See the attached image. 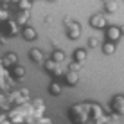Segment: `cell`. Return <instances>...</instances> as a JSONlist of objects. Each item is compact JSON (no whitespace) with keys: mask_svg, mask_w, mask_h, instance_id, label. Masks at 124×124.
Wrapping results in <instances>:
<instances>
[{"mask_svg":"<svg viewBox=\"0 0 124 124\" xmlns=\"http://www.w3.org/2000/svg\"><path fill=\"white\" fill-rule=\"evenodd\" d=\"M65 23H67V36L70 38V40H78L79 34H81V27H79V23L70 22V20H65Z\"/></svg>","mask_w":124,"mask_h":124,"instance_id":"obj_1","label":"cell"},{"mask_svg":"<svg viewBox=\"0 0 124 124\" xmlns=\"http://www.w3.org/2000/svg\"><path fill=\"white\" fill-rule=\"evenodd\" d=\"M45 70L49 72V74H54V76H61L63 74V68L58 65V63H54L52 59H47L45 61Z\"/></svg>","mask_w":124,"mask_h":124,"instance_id":"obj_2","label":"cell"},{"mask_svg":"<svg viewBox=\"0 0 124 124\" xmlns=\"http://www.w3.org/2000/svg\"><path fill=\"white\" fill-rule=\"evenodd\" d=\"M106 18L102 15H93L92 18H90V25L93 29H106Z\"/></svg>","mask_w":124,"mask_h":124,"instance_id":"obj_3","label":"cell"},{"mask_svg":"<svg viewBox=\"0 0 124 124\" xmlns=\"http://www.w3.org/2000/svg\"><path fill=\"white\" fill-rule=\"evenodd\" d=\"M106 38H108V41H112L115 43L117 40H121V29L119 27H106Z\"/></svg>","mask_w":124,"mask_h":124,"instance_id":"obj_4","label":"cell"},{"mask_svg":"<svg viewBox=\"0 0 124 124\" xmlns=\"http://www.w3.org/2000/svg\"><path fill=\"white\" fill-rule=\"evenodd\" d=\"M22 36H23V40H27V41H34L38 38V32H36V29H34V27L25 25V27L22 29Z\"/></svg>","mask_w":124,"mask_h":124,"instance_id":"obj_5","label":"cell"},{"mask_svg":"<svg viewBox=\"0 0 124 124\" xmlns=\"http://www.w3.org/2000/svg\"><path fill=\"white\" fill-rule=\"evenodd\" d=\"M110 104H112V108H113L117 113H124V97H122V95H115Z\"/></svg>","mask_w":124,"mask_h":124,"instance_id":"obj_6","label":"cell"},{"mask_svg":"<svg viewBox=\"0 0 124 124\" xmlns=\"http://www.w3.org/2000/svg\"><path fill=\"white\" fill-rule=\"evenodd\" d=\"M29 58H31L32 63H38V65H40V63L43 61V52H41L40 49H32L31 52H29Z\"/></svg>","mask_w":124,"mask_h":124,"instance_id":"obj_7","label":"cell"},{"mask_svg":"<svg viewBox=\"0 0 124 124\" xmlns=\"http://www.w3.org/2000/svg\"><path fill=\"white\" fill-rule=\"evenodd\" d=\"M16 61H18V56H16L15 52H9V54H6V58L2 59V63H4V67H15L16 65Z\"/></svg>","mask_w":124,"mask_h":124,"instance_id":"obj_8","label":"cell"},{"mask_svg":"<svg viewBox=\"0 0 124 124\" xmlns=\"http://www.w3.org/2000/svg\"><path fill=\"white\" fill-rule=\"evenodd\" d=\"M85 59H86V49H76V52H74V61L79 63V65H83Z\"/></svg>","mask_w":124,"mask_h":124,"instance_id":"obj_9","label":"cell"},{"mask_svg":"<svg viewBox=\"0 0 124 124\" xmlns=\"http://www.w3.org/2000/svg\"><path fill=\"white\" fill-rule=\"evenodd\" d=\"M65 79H67V85H70V86H76L79 81V74H74V72H67L65 74Z\"/></svg>","mask_w":124,"mask_h":124,"instance_id":"obj_10","label":"cell"},{"mask_svg":"<svg viewBox=\"0 0 124 124\" xmlns=\"http://www.w3.org/2000/svg\"><path fill=\"white\" fill-rule=\"evenodd\" d=\"M65 58H67L65 52H63V50H59V49H56V50L52 52V58H50V59H52L54 63H58V65H59V63L65 61Z\"/></svg>","mask_w":124,"mask_h":124,"instance_id":"obj_11","label":"cell"},{"mask_svg":"<svg viewBox=\"0 0 124 124\" xmlns=\"http://www.w3.org/2000/svg\"><path fill=\"white\" fill-rule=\"evenodd\" d=\"M11 76H13L15 79H22L23 76H25V68H23V67L15 65V67H13V70H11Z\"/></svg>","mask_w":124,"mask_h":124,"instance_id":"obj_12","label":"cell"},{"mask_svg":"<svg viewBox=\"0 0 124 124\" xmlns=\"http://www.w3.org/2000/svg\"><path fill=\"white\" fill-rule=\"evenodd\" d=\"M115 50H117V47H115V43H112V41H106V43H102V52H104L106 56H112Z\"/></svg>","mask_w":124,"mask_h":124,"instance_id":"obj_13","label":"cell"},{"mask_svg":"<svg viewBox=\"0 0 124 124\" xmlns=\"http://www.w3.org/2000/svg\"><path fill=\"white\" fill-rule=\"evenodd\" d=\"M49 92L52 93V95H59V93H61V85L56 83V81H54V83H50V85H49Z\"/></svg>","mask_w":124,"mask_h":124,"instance_id":"obj_14","label":"cell"},{"mask_svg":"<svg viewBox=\"0 0 124 124\" xmlns=\"http://www.w3.org/2000/svg\"><path fill=\"white\" fill-rule=\"evenodd\" d=\"M16 20H18V22H16V23H25V22H27V20H29V11H20L18 13V16H16Z\"/></svg>","mask_w":124,"mask_h":124,"instance_id":"obj_15","label":"cell"},{"mask_svg":"<svg viewBox=\"0 0 124 124\" xmlns=\"http://www.w3.org/2000/svg\"><path fill=\"white\" fill-rule=\"evenodd\" d=\"M7 31H9L11 36L18 34V23H16V22H7Z\"/></svg>","mask_w":124,"mask_h":124,"instance_id":"obj_16","label":"cell"},{"mask_svg":"<svg viewBox=\"0 0 124 124\" xmlns=\"http://www.w3.org/2000/svg\"><path fill=\"white\" fill-rule=\"evenodd\" d=\"M104 9L106 13H115L117 11V2H104Z\"/></svg>","mask_w":124,"mask_h":124,"instance_id":"obj_17","label":"cell"},{"mask_svg":"<svg viewBox=\"0 0 124 124\" xmlns=\"http://www.w3.org/2000/svg\"><path fill=\"white\" fill-rule=\"evenodd\" d=\"M79 70H81V65H79V63L72 61L70 65H68V72H74V74H79Z\"/></svg>","mask_w":124,"mask_h":124,"instance_id":"obj_18","label":"cell"},{"mask_svg":"<svg viewBox=\"0 0 124 124\" xmlns=\"http://www.w3.org/2000/svg\"><path fill=\"white\" fill-rule=\"evenodd\" d=\"M99 45H101L99 38H90V40H88V47H90V49H95V47H99Z\"/></svg>","mask_w":124,"mask_h":124,"instance_id":"obj_19","label":"cell"},{"mask_svg":"<svg viewBox=\"0 0 124 124\" xmlns=\"http://www.w3.org/2000/svg\"><path fill=\"white\" fill-rule=\"evenodd\" d=\"M20 7H25V11H29V7H31V2H18Z\"/></svg>","mask_w":124,"mask_h":124,"instance_id":"obj_20","label":"cell"},{"mask_svg":"<svg viewBox=\"0 0 124 124\" xmlns=\"http://www.w3.org/2000/svg\"><path fill=\"white\" fill-rule=\"evenodd\" d=\"M6 16H7V13H6V11H2V9H0V18H6Z\"/></svg>","mask_w":124,"mask_h":124,"instance_id":"obj_21","label":"cell"},{"mask_svg":"<svg viewBox=\"0 0 124 124\" xmlns=\"http://www.w3.org/2000/svg\"><path fill=\"white\" fill-rule=\"evenodd\" d=\"M119 29H121V36H122V34H124V25H122V27H119Z\"/></svg>","mask_w":124,"mask_h":124,"instance_id":"obj_22","label":"cell"},{"mask_svg":"<svg viewBox=\"0 0 124 124\" xmlns=\"http://www.w3.org/2000/svg\"><path fill=\"white\" fill-rule=\"evenodd\" d=\"M106 124H110V122H106Z\"/></svg>","mask_w":124,"mask_h":124,"instance_id":"obj_23","label":"cell"}]
</instances>
